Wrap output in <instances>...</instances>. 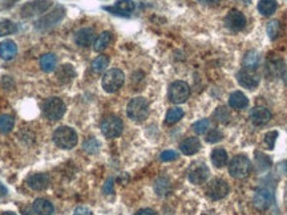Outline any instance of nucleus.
Masks as SVG:
<instances>
[{
	"mask_svg": "<svg viewBox=\"0 0 287 215\" xmlns=\"http://www.w3.org/2000/svg\"><path fill=\"white\" fill-rule=\"evenodd\" d=\"M127 113L132 121L142 122L149 114V103L145 97H134L127 106Z\"/></svg>",
	"mask_w": 287,
	"mask_h": 215,
	"instance_id": "f257e3e1",
	"label": "nucleus"
},
{
	"mask_svg": "<svg viewBox=\"0 0 287 215\" xmlns=\"http://www.w3.org/2000/svg\"><path fill=\"white\" fill-rule=\"evenodd\" d=\"M79 137L75 130L69 127H60L53 133V142L62 149H72L77 145Z\"/></svg>",
	"mask_w": 287,
	"mask_h": 215,
	"instance_id": "f03ea898",
	"label": "nucleus"
},
{
	"mask_svg": "<svg viewBox=\"0 0 287 215\" xmlns=\"http://www.w3.org/2000/svg\"><path fill=\"white\" fill-rule=\"evenodd\" d=\"M124 81H125L124 72L119 68H113L109 69V71L106 72L105 75L103 76L101 85H103V89L105 92L114 93L124 85Z\"/></svg>",
	"mask_w": 287,
	"mask_h": 215,
	"instance_id": "7ed1b4c3",
	"label": "nucleus"
},
{
	"mask_svg": "<svg viewBox=\"0 0 287 215\" xmlns=\"http://www.w3.org/2000/svg\"><path fill=\"white\" fill-rule=\"evenodd\" d=\"M250 171H251V164L246 156L239 154L229 162V173L233 178L243 179L250 174Z\"/></svg>",
	"mask_w": 287,
	"mask_h": 215,
	"instance_id": "20e7f679",
	"label": "nucleus"
},
{
	"mask_svg": "<svg viewBox=\"0 0 287 215\" xmlns=\"http://www.w3.org/2000/svg\"><path fill=\"white\" fill-rule=\"evenodd\" d=\"M43 113L49 121H59L65 113L64 101L59 97H49L43 104Z\"/></svg>",
	"mask_w": 287,
	"mask_h": 215,
	"instance_id": "39448f33",
	"label": "nucleus"
},
{
	"mask_svg": "<svg viewBox=\"0 0 287 215\" xmlns=\"http://www.w3.org/2000/svg\"><path fill=\"white\" fill-rule=\"evenodd\" d=\"M190 96V88L185 81H175L169 86L167 97L173 104H182L189 99Z\"/></svg>",
	"mask_w": 287,
	"mask_h": 215,
	"instance_id": "423d86ee",
	"label": "nucleus"
},
{
	"mask_svg": "<svg viewBox=\"0 0 287 215\" xmlns=\"http://www.w3.org/2000/svg\"><path fill=\"white\" fill-rule=\"evenodd\" d=\"M124 130V124L117 116H108L101 122V132L106 138H116L121 136Z\"/></svg>",
	"mask_w": 287,
	"mask_h": 215,
	"instance_id": "0eeeda50",
	"label": "nucleus"
},
{
	"mask_svg": "<svg viewBox=\"0 0 287 215\" xmlns=\"http://www.w3.org/2000/svg\"><path fill=\"white\" fill-rule=\"evenodd\" d=\"M229 185L227 182L221 179V178H215L212 182H209L208 188H206V194L213 201H218V199L225 198L226 195L229 194Z\"/></svg>",
	"mask_w": 287,
	"mask_h": 215,
	"instance_id": "6e6552de",
	"label": "nucleus"
},
{
	"mask_svg": "<svg viewBox=\"0 0 287 215\" xmlns=\"http://www.w3.org/2000/svg\"><path fill=\"white\" fill-rule=\"evenodd\" d=\"M64 15H65L64 7L59 6V7H56L55 10L52 11V12H49L48 15H45L44 17H41L40 20L36 23V28L40 29V31H45V29H48V28L56 25V24H58L59 21L62 20L63 17H64Z\"/></svg>",
	"mask_w": 287,
	"mask_h": 215,
	"instance_id": "1a4fd4ad",
	"label": "nucleus"
},
{
	"mask_svg": "<svg viewBox=\"0 0 287 215\" xmlns=\"http://www.w3.org/2000/svg\"><path fill=\"white\" fill-rule=\"evenodd\" d=\"M52 6V0H34L30 3L24 4L21 7V15L24 17H31L35 15L43 14Z\"/></svg>",
	"mask_w": 287,
	"mask_h": 215,
	"instance_id": "9d476101",
	"label": "nucleus"
},
{
	"mask_svg": "<svg viewBox=\"0 0 287 215\" xmlns=\"http://www.w3.org/2000/svg\"><path fill=\"white\" fill-rule=\"evenodd\" d=\"M225 24L226 27L229 28V29H232V31H241V29H243L245 25H246V17H245V15H243L241 11L232 10L229 14L226 15Z\"/></svg>",
	"mask_w": 287,
	"mask_h": 215,
	"instance_id": "9b49d317",
	"label": "nucleus"
},
{
	"mask_svg": "<svg viewBox=\"0 0 287 215\" xmlns=\"http://www.w3.org/2000/svg\"><path fill=\"white\" fill-rule=\"evenodd\" d=\"M273 203V193L269 189H260L255 191L253 198V205L256 210L265 211Z\"/></svg>",
	"mask_w": 287,
	"mask_h": 215,
	"instance_id": "f8f14e48",
	"label": "nucleus"
},
{
	"mask_svg": "<svg viewBox=\"0 0 287 215\" xmlns=\"http://www.w3.org/2000/svg\"><path fill=\"white\" fill-rule=\"evenodd\" d=\"M237 80L242 86L249 89L255 88L258 84H260V77L256 75L253 69H246L243 68L237 73Z\"/></svg>",
	"mask_w": 287,
	"mask_h": 215,
	"instance_id": "ddd939ff",
	"label": "nucleus"
},
{
	"mask_svg": "<svg viewBox=\"0 0 287 215\" xmlns=\"http://www.w3.org/2000/svg\"><path fill=\"white\" fill-rule=\"evenodd\" d=\"M189 181L194 185H201L209 178V169L204 164H197L189 171Z\"/></svg>",
	"mask_w": 287,
	"mask_h": 215,
	"instance_id": "4468645a",
	"label": "nucleus"
},
{
	"mask_svg": "<svg viewBox=\"0 0 287 215\" xmlns=\"http://www.w3.org/2000/svg\"><path fill=\"white\" fill-rule=\"evenodd\" d=\"M49 182H51V178L49 175L45 174V173H36V174H32L31 177L27 179V185L32 190H45V189L49 186Z\"/></svg>",
	"mask_w": 287,
	"mask_h": 215,
	"instance_id": "2eb2a0df",
	"label": "nucleus"
},
{
	"mask_svg": "<svg viewBox=\"0 0 287 215\" xmlns=\"http://www.w3.org/2000/svg\"><path fill=\"white\" fill-rule=\"evenodd\" d=\"M250 118H251V122L256 127H261V125H265L271 119V112L265 106H256L251 110L250 113Z\"/></svg>",
	"mask_w": 287,
	"mask_h": 215,
	"instance_id": "dca6fc26",
	"label": "nucleus"
},
{
	"mask_svg": "<svg viewBox=\"0 0 287 215\" xmlns=\"http://www.w3.org/2000/svg\"><path fill=\"white\" fill-rule=\"evenodd\" d=\"M134 2L133 0H119L114 3L112 7H105V10L110 11L112 14L121 15V16H128L133 12L134 10Z\"/></svg>",
	"mask_w": 287,
	"mask_h": 215,
	"instance_id": "f3484780",
	"label": "nucleus"
},
{
	"mask_svg": "<svg viewBox=\"0 0 287 215\" xmlns=\"http://www.w3.org/2000/svg\"><path fill=\"white\" fill-rule=\"evenodd\" d=\"M76 44L80 47L88 48L95 43V31L92 28H81L75 35Z\"/></svg>",
	"mask_w": 287,
	"mask_h": 215,
	"instance_id": "a211bd4d",
	"label": "nucleus"
},
{
	"mask_svg": "<svg viewBox=\"0 0 287 215\" xmlns=\"http://www.w3.org/2000/svg\"><path fill=\"white\" fill-rule=\"evenodd\" d=\"M199 149H201V142H199L198 138H195V137L185 138L181 142V145H180V150H181L182 154H185V156H193V154L198 153Z\"/></svg>",
	"mask_w": 287,
	"mask_h": 215,
	"instance_id": "6ab92c4d",
	"label": "nucleus"
},
{
	"mask_svg": "<svg viewBox=\"0 0 287 215\" xmlns=\"http://www.w3.org/2000/svg\"><path fill=\"white\" fill-rule=\"evenodd\" d=\"M32 208L35 210V212L38 215H52L55 212V207L52 205L51 202L44 198H38L34 202Z\"/></svg>",
	"mask_w": 287,
	"mask_h": 215,
	"instance_id": "aec40b11",
	"label": "nucleus"
},
{
	"mask_svg": "<svg viewBox=\"0 0 287 215\" xmlns=\"http://www.w3.org/2000/svg\"><path fill=\"white\" fill-rule=\"evenodd\" d=\"M17 53V47L15 44V41L12 40H6L0 44V57L8 62L16 56Z\"/></svg>",
	"mask_w": 287,
	"mask_h": 215,
	"instance_id": "412c9836",
	"label": "nucleus"
},
{
	"mask_svg": "<svg viewBox=\"0 0 287 215\" xmlns=\"http://www.w3.org/2000/svg\"><path fill=\"white\" fill-rule=\"evenodd\" d=\"M229 105L232 106V108H234V109H245V108L249 105V100H247V97L243 95L242 92L237 90V92H233L232 95H230Z\"/></svg>",
	"mask_w": 287,
	"mask_h": 215,
	"instance_id": "4be33fe9",
	"label": "nucleus"
},
{
	"mask_svg": "<svg viewBox=\"0 0 287 215\" xmlns=\"http://www.w3.org/2000/svg\"><path fill=\"white\" fill-rule=\"evenodd\" d=\"M40 68L44 72H52L55 71L56 65H58V57L53 53H45L40 57Z\"/></svg>",
	"mask_w": 287,
	"mask_h": 215,
	"instance_id": "5701e85b",
	"label": "nucleus"
},
{
	"mask_svg": "<svg viewBox=\"0 0 287 215\" xmlns=\"http://www.w3.org/2000/svg\"><path fill=\"white\" fill-rule=\"evenodd\" d=\"M278 4L275 0H260L258 3V11L263 16H271L277 11Z\"/></svg>",
	"mask_w": 287,
	"mask_h": 215,
	"instance_id": "b1692460",
	"label": "nucleus"
},
{
	"mask_svg": "<svg viewBox=\"0 0 287 215\" xmlns=\"http://www.w3.org/2000/svg\"><path fill=\"white\" fill-rule=\"evenodd\" d=\"M110 40H112V34L108 31H104L93 43V49L96 52H103L110 44Z\"/></svg>",
	"mask_w": 287,
	"mask_h": 215,
	"instance_id": "393cba45",
	"label": "nucleus"
},
{
	"mask_svg": "<svg viewBox=\"0 0 287 215\" xmlns=\"http://www.w3.org/2000/svg\"><path fill=\"white\" fill-rule=\"evenodd\" d=\"M260 53L256 51H249L243 57V67L246 69H255L260 65Z\"/></svg>",
	"mask_w": 287,
	"mask_h": 215,
	"instance_id": "a878e982",
	"label": "nucleus"
},
{
	"mask_svg": "<svg viewBox=\"0 0 287 215\" xmlns=\"http://www.w3.org/2000/svg\"><path fill=\"white\" fill-rule=\"evenodd\" d=\"M75 76H76V71L73 69V67L69 64L62 65V68L59 69L58 72V77L62 82L72 81V80L75 79Z\"/></svg>",
	"mask_w": 287,
	"mask_h": 215,
	"instance_id": "bb28decb",
	"label": "nucleus"
},
{
	"mask_svg": "<svg viewBox=\"0 0 287 215\" xmlns=\"http://www.w3.org/2000/svg\"><path fill=\"white\" fill-rule=\"evenodd\" d=\"M212 162L215 167H223L227 164V153L225 149H214L212 151Z\"/></svg>",
	"mask_w": 287,
	"mask_h": 215,
	"instance_id": "cd10ccee",
	"label": "nucleus"
},
{
	"mask_svg": "<svg viewBox=\"0 0 287 215\" xmlns=\"http://www.w3.org/2000/svg\"><path fill=\"white\" fill-rule=\"evenodd\" d=\"M182 117H184V110L181 108H171V109L167 110L166 117H165V122L167 125H175Z\"/></svg>",
	"mask_w": 287,
	"mask_h": 215,
	"instance_id": "c85d7f7f",
	"label": "nucleus"
},
{
	"mask_svg": "<svg viewBox=\"0 0 287 215\" xmlns=\"http://www.w3.org/2000/svg\"><path fill=\"white\" fill-rule=\"evenodd\" d=\"M108 65H109V57L105 55H100L93 60L92 71L96 73H101L108 68Z\"/></svg>",
	"mask_w": 287,
	"mask_h": 215,
	"instance_id": "c756f323",
	"label": "nucleus"
},
{
	"mask_svg": "<svg viewBox=\"0 0 287 215\" xmlns=\"http://www.w3.org/2000/svg\"><path fill=\"white\" fill-rule=\"evenodd\" d=\"M15 119L10 114H2L0 116V132L4 134L10 133L11 130L14 129Z\"/></svg>",
	"mask_w": 287,
	"mask_h": 215,
	"instance_id": "7c9ffc66",
	"label": "nucleus"
},
{
	"mask_svg": "<svg viewBox=\"0 0 287 215\" xmlns=\"http://www.w3.org/2000/svg\"><path fill=\"white\" fill-rule=\"evenodd\" d=\"M154 190L158 195H166L170 191V182L166 177H160L154 183Z\"/></svg>",
	"mask_w": 287,
	"mask_h": 215,
	"instance_id": "2f4dec72",
	"label": "nucleus"
},
{
	"mask_svg": "<svg viewBox=\"0 0 287 215\" xmlns=\"http://www.w3.org/2000/svg\"><path fill=\"white\" fill-rule=\"evenodd\" d=\"M17 31V25L11 20H2L0 21V38L7 36V35L15 34Z\"/></svg>",
	"mask_w": 287,
	"mask_h": 215,
	"instance_id": "473e14b6",
	"label": "nucleus"
},
{
	"mask_svg": "<svg viewBox=\"0 0 287 215\" xmlns=\"http://www.w3.org/2000/svg\"><path fill=\"white\" fill-rule=\"evenodd\" d=\"M214 118L218 121V122H222V124H225V122H229V119H230V117H232V114H230V112H229V109L226 108V106H218L217 109H215V112H214Z\"/></svg>",
	"mask_w": 287,
	"mask_h": 215,
	"instance_id": "72a5a7b5",
	"label": "nucleus"
},
{
	"mask_svg": "<svg viewBox=\"0 0 287 215\" xmlns=\"http://www.w3.org/2000/svg\"><path fill=\"white\" fill-rule=\"evenodd\" d=\"M266 31L267 35H269V38H270L271 40H275L280 34V23L278 20H271L270 23H267Z\"/></svg>",
	"mask_w": 287,
	"mask_h": 215,
	"instance_id": "f704fd0d",
	"label": "nucleus"
},
{
	"mask_svg": "<svg viewBox=\"0 0 287 215\" xmlns=\"http://www.w3.org/2000/svg\"><path fill=\"white\" fill-rule=\"evenodd\" d=\"M209 125H210L209 119H206V118L199 119V121H197V122L193 124V130H194L197 134H204L206 130L209 129Z\"/></svg>",
	"mask_w": 287,
	"mask_h": 215,
	"instance_id": "c9c22d12",
	"label": "nucleus"
},
{
	"mask_svg": "<svg viewBox=\"0 0 287 215\" xmlns=\"http://www.w3.org/2000/svg\"><path fill=\"white\" fill-rule=\"evenodd\" d=\"M222 138H223L222 132H221V130H218V129H212L208 133V136H206V141H208L209 143L219 142V141L222 140Z\"/></svg>",
	"mask_w": 287,
	"mask_h": 215,
	"instance_id": "e433bc0d",
	"label": "nucleus"
},
{
	"mask_svg": "<svg viewBox=\"0 0 287 215\" xmlns=\"http://www.w3.org/2000/svg\"><path fill=\"white\" fill-rule=\"evenodd\" d=\"M255 158H256V165H258L262 170H265V169H267V167L271 166L270 158L266 157L265 154L255 153Z\"/></svg>",
	"mask_w": 287,
	"mask_h": 215,
	"instance_id": "4c0bfd02",
	"label": "nucleus"
},
{
	"mask_svg": "<svg viewBox=\"0 0 287 215\" xmlns=\"http://www.w3.org/2000/svg\"><path fill=\"white\" fill-rule=\"evenodd\" d=\"M270 69L274 72V75L280 76L284 72L286 67H284V63L282 60H274L270 63Z\"/></svg>",
	"mask_w": 287,
	"mask_h": 215,
	"instance_id": "58836bf2",
	"label": "nucleus"
},
{
	"mask_svg": "<svg viewBox=\"0 0 287 215\" xmlns=\"http://www.w3.org/2000/svg\"><path fill=\"white\" fill-rule=\"evenodd\" d=\"M99 146V142H97L95 138H89V140L84 143V149H85V151H88V153H95V151H97Z\"/></svg>",
	"mask_w": 287,
	"mask_h": 215,
	"instance_id": "ea45409f",
	"label": "nucleus"
},
{
	"mask_svg": "<svg viewBox=\"0 0 287 215\" xmlns=\"http://www.w3.org/2000/svg\"><path fill=\"white\" fill-rule=\"evenodd\" d=\"M161 161H164V162H169V161H175L178 158V153L175 150H165L161 153L160 156Z\"/></svg>",
	"mask_w": 287,
	"mask_h": 215,
	"instance_id": "a19ab883",
	"label": "nucleus"
},
{
	"mask_svg": "<svg viewBox=\"0 0 287 215\" xmlns=\"http://www.w3.org/2000/svg\"><path fill=\"white\" fill-rule=\"evenodd\" d=\"M277 137H278V132H270V133H267L266 136H265V141H266L267 146L270 147V149H273L274 145H275Z\"/></svg>",
	"mask_w": 287,
	"mask_h": 215,
	"instance_id": "79ce46f5",
	"label": "nucleus"
},
{
	"mask_svg": "<svg viewBox=\"0 0 287 215\" xmlns=\"http://www.w3.org/2000/svg\"><path fill=\"white\" fill-rule=\"evenodd\" d=\"M73 215H93V214L88 207H85V206H79V207L75 208Z\"/></svg>",
	"mask_w": 287,
	"mask_h": 215,
	"instance_id": "37998d69",
	"label": "nucleus"
},
{
	"mask_svg": "<svg viewBox=\"0 0 287 215\" xmlns=\"http://www.w3.org/2000/svg\"><path fill=\"white\" fill-rule=\"evenodd\" d=\"M103 190L105 194H112L113 193V178H109V179L105 182Z\"/></svg>",
	"mask_w": 287,
	"mask_h": 215,
	"instance_id": "c03bdc74",
	"label": "nucleus"
},
{
	"mask_svg": "<svg viewBox=\"0 0 287 215\" xmlns=\"http://www.w3.org/2000/svg\"><path fill=\"white\" fill-rule=\"evenodd\" d=\"M136 215H156V212L151 210V208H141V210L136 212Z\"/></svg>",
	"mask_w": 287,
	"mask_h": 215,
	"instance_id": "a18cd8bd",
	"label": "nucleus"
},
{
	"mask_svg": "<svg viewBox=\"0 0 287 215\" xmlns=\"http://www.w3.org/2000/svg\"><path fill=\"white\" fill-rule=\"evenodd\" d=\"M7 188H6V186H4L3 183H2V182H0V195H2V197H4V195H7Z\"/></svg>",
	"mask_w": 287,
	"mask_h": 215,
	"instance_id": "49530a36",
	"label": "nucleus"
},
{
	"mask_svg": "<svg viewBox=\"0 0 287 215\" xmlns=\"http://www.w3.org/2000/svg\"><path fill=\"white\" fill-rule=\"evenodd\" d=\"M23 215H38L36 212H35V210L34 208H24L23 210Z\"/></svg>",
	"mask_w": 287,
	"mask_h": 215,
	"instance_id": "de8ad7c7",
	"label": "nucleus"
},
{
	"mask_svg": "<svg viewBox=\"0 0 287 215\" xmlns=\"http://www.w3.org/2000/svg\"><path fill=\"white\" fill-rule=\"evenodd\" d=\"M198 2L204 4H215V3H218L219 0H198Z\"/></svg>",
	"mask_w": 287,
	"mask_h": 215,
	"instance_id": "09e8293b",
	"label": "nucleus"
},
{
	"mask_svg": "<svg viewBox=\"0 0 287 215\" xmlns=\"http://www.w3.org/2000/svg\"><path fill=\"white\" fill-rule=\"evenodd\" d=\"M3 215H16V214L12 211H6V212H3Z\"/></svg>",
	"mask_w": 287,
	"mask_h": 215,
	"instance_id": "8fccbe9b",
	"label": "nucleus"
},
{
	"mask_svg": "<svg viewBox=\"0 0 287 215\" xmlns=\"http://www.w3.org/2000/svg\"><path fill=\"white\" fill-rule=\"evenodd\" d=\"M283 166H284V167H286V169H284V171H286V173H287V162H284V164H283Z\"/></svg>",
	"mask_w": 287,
	"mask_h": 215,
	"instance_id": "3c124183",
	"label": "nucleus"
},
{
	"mask_svg": "<svg viewBox=\"0 0 287 215\" xmlns=\"http://www.w3.org/2000/svg\"><path fill=\"white\" fill-rule=\"evenodd\" d=\"M243 2H245V3H247V4H249V3H250V2H251V0H243Z\"/></svg>",
	"mask_w": 287,
	"mask_h": 215,
	"instance_id": "603ef678",
	"label": "nucleus"
}]
</instances>
